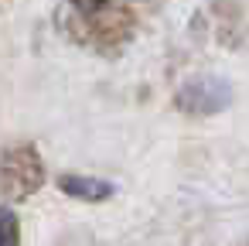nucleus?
I'll return each instance as SVG.
<instances>
[{"instance_id": "f03ea898", "label": "nucleus", "mask_w": 249, "mask_h": 246, "mask_svg": "<svg viewBox=\"0 0 249 246\" xmlns=\"http://www.w3.org/2000/svg\"><path fill=\"white\" fill-rule=\"evenodd\" d=\"M89 38L99 45V48H109V45H120L130 28H133V14L126 4H113V7H103L99 14H89Z\"/></svg>"}, {"instance_id": "7ed1b4c3", "label": "nucleus", "mask_w": 249, "mask_h": 246, "mask_svg": "<svg viewBox=\"0 0 249 246\" xmlns=\"http://www.w3.org/2000/svg\"><path fill=\"white\" fill-rule=\"evenodd\" d=\"M58 188H62L69 198H82V202H106V198L113 195V185H109V181L86 178V174H62V178H58Z\"/></svg>"}, {"instance_id": "39448f33", "label": "nucleus", "mask_w": 249, "mask_h": 246, "mask_svg": "<svg viewBox=\"0 0 249 246\" xmlns=\"http://www.w3.org/2000/svg\"><path fill=\"white\" fill-rule=\"evenodd\" d=\"M69 4H72L79 14H86V18H89V14H99L103 7H109L113 0H69Z\"/></svg>"}, {"instance_id": "20e7f679", "label": "nucleus", "mask_w": 249, "mask_h": 246, "mask_svg": "<svg viewBox=\"0 0 249 246\" xmlns=\"http://www.w3.org/2000/svg\"><path fill=\"white\" fill-rule=\"evenodd\" d=\"M0 246H21V222L11 208H0Z\"/></svg>"}, {"instance_id": "f257e3e1", "label": "nucleus", "mask_w": 249, "mask_h": 246, "mask_svg": "<svg viewBox=\"0 0 249 246\" xmlns=\"http://www.w3.org/2000/svg\"><path fill=\"white\" fill-rule=\"evenodd\" d=\"M45 185V164L31 144H14L0 157V188L7 198H28Z\"/></svg>"}]
</instances>
